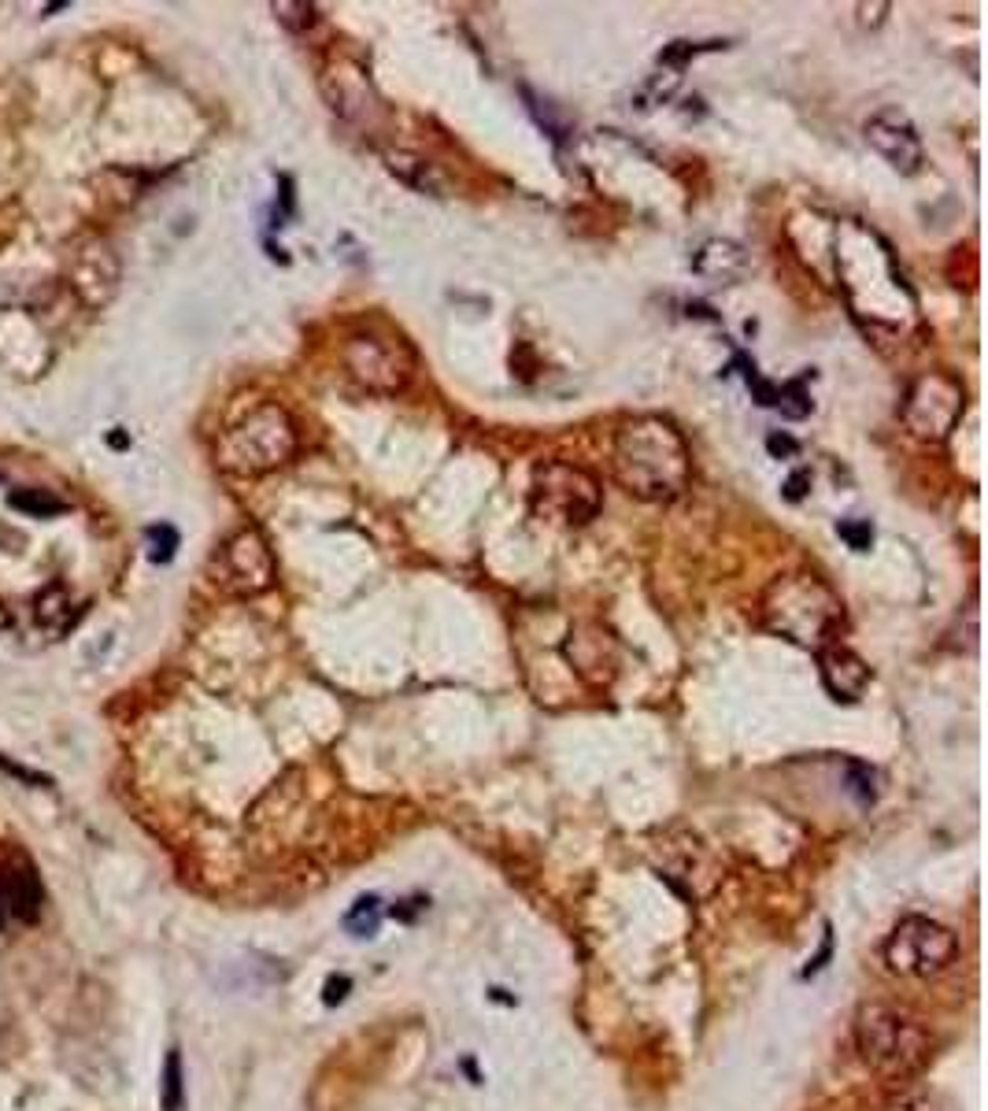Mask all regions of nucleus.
<instances>
[{
    "label": "nucleus",
    "instance_id": "nucleus-1",
    "mask_svg": "<svg viewBox=\"0 0 988 1111\" xmlns=\"http://www.w3.org/2000/svg\"><path fill=\"white\" fill-rule=\"evenodd\" d=\"M611 474L630 497L674 501L688 490L693 456L674 423L663 415L622 419L611 441Z\"/></svg>",
    "mask_w": 988,
    "mask_h": 1111
},
{
    "label": "nucleus",
    "instance_id": "nucleus-2",
    "mask_svg": "<svg viewBox=\"0 0 988 1111\" xmlns=\"http://www.w3.org/2000/svg\"><path fill=\"white\" fill-rule=\"evenodd\" d=\"M763 627L800 649H830L844 630V601L815 571H788L766 585L760 601Z\"/></svg>",
    "mask_w": 988,
    "mask_h": 1111
},
{
    "label": "nucleus",
    "instance_id": "nucleus-3",
    "mask_svg": "<svg viewBox=\"0 0 988 1111\" xmlns=\"http://www.w3.org/2000/svg\"><path fill=\"white\" fill-rule=\"evenodd\" d=\"M855 1048L860 1059L882 1078H911L933 1059V1034L911 1011L866 1005L855 1015Z\"/></svg>",
    "mask_w": 988,
    "mask_h": 1111
},
{
    "label": "nucleus",
    "instance_id": "nucleus-4",
    "mask_svg": "<svg viewBox=\"0 0 988 1111\" xmlns=\"http://www.w3.org/2000/svg\"><path fill=\"white\" fill-rule=\"evenodd\" d=\"M296 452V423L282 404L267 401L256 404L245 419L226 426L215 441V463L237 479H256L282 463L293 460Z\"/></svg>",
    "mask_w": 988,
    "mask_h": 1111
},
{
    "label": "nucleus",
    "instance_id": "nucleus-5",
    "mask_svg": "<svg viewBox=\"0 0 988 1111\" xmlns=\"http://www.w3.org/2000/svg\"><path fill=\"white\" fill-rule=\"evenodd\" d=\"M600 504H604L600 482L585 468H577V463L544 460L534 468L530 508L541 519L559 523V527H585L588 519H596Z\"/></svg>",
    "mask_w": 988,
    "mask_h": 1111
},
{
    "label": "nucleus",
    "instance_id": "nucleus-6",
    "mask_svg": "<svg viewBox=\"0 0 988 1111\" xmlns=\"http://www.w3.org/2000/svg\"><path fill=\"white\" fill-rule=\"evenodd\" d=\"M959 960V938L930 916H903L885 941V964L900 978H933Z\"/></svg>",
    "mask_w": 988,
    "mask_h": 1111
},
{
    "label": "nucleus",
    "instance_id": "nucleus-7",
    "mask_svg": "<svg viewBox=\"0 0 988 1111\" xmlns=\"http://www.w3.org/2000/svg\"><path fill=\"white\" fill-rule=\"evenodd\" d=\"M341 363L348 379L371 393H401L415 379L412 345L389 334H356L345 341Z\"/></svg>",
    "mask_w": 988,
    "mask_h": 1111
},
{
    "label": "nucleus",
    "instance_id": "nucleus-8",
    "mask_svg": "<svg viewBox=\"0 0 988 1111\" xmlns=\"http://www.w3.org/2000/svg\"><path fill=\"white\" fill-rule=\"evenodd\" d=\"M212 579L234 597H256L274 585V552L256 527L237 530L212 560Z\"/></svg>",
    "mask_w": 988,
    "mask_h": 1111
},
{
    "label": "nucleus",
    "instance_id": "nucleus-9",
    "mask_svg": "<svg viewBox=\"0 0 988 1111\" xmlns=\"http://www.w3.org/2000/svg\"><path fill=\"white\" fill-rule=\"evenodd\" d=\"M963 404H966L963 385L955 382L952 374L930 371V374H922L911 390H907L903 423L914 438L944 441L947 434L955 430V423L963 419Z\"/></svg>",
    "mask_w": 988,
    "mask_h": 1111
},
{
    "label": "nucleus",
    "instance_id": "nucleus-10",
    "mask_svg": "<svg viewBox=\"0 0 988 1111\" xmlns=\"http://www.w3.org/2000/svg\"><path fill=\"white\" fill-rule=\"evenodd\" d=\"M866 142L888 167H896L900 175H914L925 164V148L918 137L914 123L907 119L900 108H882L874 119H866Z\"/></svg>",
    "mask_w": 988,
    "mask_h": 1111
},
{
    "label": "nucleus",
    "instance_id": "nucleus-11",
    "mask_svg": "<svg viewBox=\"0 0 988 1111\" xmlns=\"http://www.w3.org/2000/svg\"><path fill=\"white\" fill-rule=\"evenodd\" d=\"M818 674H822V686L833 700L855 704L871 686V667L863 656H855L844 644H830V649L818 652Z\"/></svg>",
    "mask_w": 988,
    "mask_h": 1111
},
{
    "label": "nucleus",
    "instance_id": "nucleus-12",
    "mask_svg": "<svg viewBox=\"0 0 988 1111\" xmlns=\"http://www.w3.org/2000/svg\"><path fill=\"white\" fill-rule=\"evenodd\" d=\"M75 285L89 304H108L119 285V263L104 242H89L75 256Z\"/></svg>",
    "mask_w": 988,
    "mask_h": 1111
},
{
    "label": "nucleus",
    "instance_id": "nucleus-13",
    "mask_svg": "<svg viewBox=\"0 0 988 1111\" xmlns=\"http://www.w3.org/2000/svg\"><path fill=\"white\" fill-rule=\"evenodd\" d=\"M34 619H37V627L48 630V633H67V630H71L75 619H78L71 590H67V585H59V582H48L45 590L34 597Z\"/></svg>",
    "mask_w": 988,
    "mask_h": 1111
},
{
    "label": "nucleus",
    "instance_id": "nucleus-14",
    "mask_svg": "<svg viewBox=\"0 0 988 1111\" xmlns=\"http://www.w3.org/2000/svg\"><path fill=\"white\" fill-rule=\"evenodd\" d=\"M0 897L23 922H34L42 911V886H37L34 871H0Z\"/></svg>",
    "mask_w": 988,
    "mask_h": 1111
},
{
    "label": "nucleus",
    "instance_id": "nucleus-15",
    "mask_svg": "<svg viewBox=\"0 0 988 1111\" xmlns=\"http://www.w3.org/2000/svg\"><path fill=\"white\" fill-rule=\"evenodd\" d=\"M715 267H707V271H700L704 278H718V282H733V278H741L748 271V256L741 245H733V242H707L700 252H696V260L693 267H704V263H711Z\"/></svg>",
    "mask_w": 988,
    "mask_h": 1111
},
{
    "label": "nucleus",
    "instance_id": "nucleus-16",
    "mask_svg": "<svg viewBox=\"0 0 988 1111\" xmlns=\"http://www.w3.org/2000/svg\"><path fill=\"white\" fill-rule=\"evenodd\" d=\"M382 919H385V908H382V897H374V893H367V897H359L352 908H348V916H345V930L352 938H374L378 930H382Z\"/></svg>",
    "mask_w": 988,
    "mask_h": 1111
},
{
    "label": "nucleus",
    "instance_id": "nucleus-17",
    "mask_svg": "<svg viewBox=\"0 0 988 1111\" xmlns=\"http://www.w3.org/2000/svg\"><path fill=\"white\" fill-rule=\"evenodd\" d=\"M8 501H12L15 512L30 515V519H56V515L71 512V504H67L64 497H56V493H48V490H15Z\"/></svg>",
    "mask_w": 988,
    "mask_h": 1111
},
{
    "label": "nucleus",
    "instance_id": "nucleus-18",
    "mask_svg": "<svg viewBox=\"0 0 988 1111\" xmlns=\"http://www.w3.org/2000/svg\"><path fill=\"white\" fill-rule=\"evenodd\" d=\"M159 1104H164V1111H182V1104H186V1075H182V1053H178V1048H171L164 1059Z\"/></svg>",
    "mask_w": 988,
    "mask_h": 1111
},
{
    "label": "nucleus",
    "instance_id": "nucleus-19",
    "mask_svg": "<svg viewBox=\"0 0 988 1111\" xmlns=\"http://www.w3.org/2000/svg\"><path fill=\"white\" fill-rule=\"evenodd\" d=\"M774 408H782L785 419H804V415H811V396H807L804 390V379H796V382H788V385H777V404Z\"/></svg>",
    "mask_w": 988,
    "mask_h": 1111
},
{
    "label": "nucleus",
    "instance_id": "nucleus-20",
    "mask_svg": "<svg viewBox=\"0 0 988 1111\" xmlns=\"http://www.w3.org/2000/svg\"><path fill=\"white\" fill-rule=\"evenodd\" d=\"M145 538H148V556H153V563H171V556L178 549V530L171 523H153V527L145 530Z\"/></svg>",
    "mask_w": 988,
    "mask_h": 1111
},
{
    "label": "nucleus",
    "instance_id": "nucleus-21",
    "mask_svg": "<svg viewBox=\"0 0 988 1111\" xmlns=\"http://www.w3.org/2000/svg\"><path fill=\"white\" fill-rule=\"evenodd\" d=\"M837 534L852 545L855 552H866L871 549V541H874V527L866 519H844V523H837Z\"/></svg>",
    "mask_w": 988,
    "mask_h": 1111
},
{
    "label": "nucleus",
    "instance_id": "nucleus-22",
    "mask_svg": "<svg viewBox=\"0 0 988 1111\" xmlns=\"http://www.w3.org/2000/svg\"><path fill=\"white\" fill-rule=\"evenodd\" d=\"M274 15L289 30H307L315 23V4H274Z\"/></svg>",
    "mask_w": 988,
    "mask_h": 1111
},
{
    "label": "nucleus",
    "instance_id": "nucleus-23",
    "mask_svg": "<svg viewBox=\"0 0 988 1111\" xmlns=\"http://www.w3.org/2000/svg\"><path fill=\"white\" fill-rule=\"evenodd\" d=\"M847 778H852V793L860 797V805L874 800V771L866 763H847Z\"/></svg>",
    "mask_w": 988,
    "mask_h": 1111
},
{
    "label": "nucleus",
    "instance_id": "nucleus-24",
    "mask_svg": "<svg viewBox=\"0 0 988 1111\" xmlns=\"http://www.w3.org/2000/svg\"><path fill=\"white\" fill-rule=\"evenodd\" d=\"M348 989H352V978L348 975H329L326 978V994H323V1005H341V1000L348 997Z\"/></svg>",
    "mask_w": 988,
    "mask_h": 1111
},
{
    "label": "nucleus",
    "instance_id": "nucleus-25",
    "mask_svg": "<svg viewBox=\"0 0 988 1111\" xmlns=\"http://www.w3.org/2000/svg\"><path fill=\"white\" fill-rule=\"evenodd\" d=\"M700 48H718V45H688V42H674L671 48H663V64H674V67H682L688 56H696Z\"/></svg>",
    "mask_w": 988,
    "mask_h": 1111
},
{
    "label": "nucleus",
    "instance_id": "nucleus-26",
    "mask_svg": "<svg viewBox=\"0 0 988 1111\" xmlns=\"http://www.w3.org/2000/svg\"><path fill=\"white\" fill-rule=\"evenodd\" d=\"M807 490H811V471H796V474H788V482H785V501H804V497H807Z\"/></svg>",
    "mask_w": 988,
    "mask_h": 1111
},
{
    "label": "nucleus",
    "instance_id": "nucleus-27",
    "mask_svg": "<svg viewBox=\"0 0 988 1111\" xmlns=\"http://www.w3.org/2000/svg\"><path fill=\"white\" fill-rule=\"evenodd\" d=\"M766 449H771V456H796L800 445L788 438V434H771V438H766Z\"/></svg>",
    "mask_w": 988,
    "mask_h": 1111
},
{
    "label": "nucleus",
    "instance_id": "nucleus-28",
    "mask_svg": "<svg viewBox=\"0 0 988 1111\" xmlns=\"http://www.w3.org/2000/svg\"><path fill=\"white\" fill-rule=\"evenodd\" d=\"M0 767H4V771H12L15 778H26V782H42V786H53V778H48V775H37V771H26V767H19V763H12L8 756H0Z\"/></svg>",
    "mask_w": 988,
    "mask_h": 1111
},
{
    "label": "nucleus",
    "instance_id": "nucleus-29",
    "mask_svg": "<svg viewBox=\"0 0 988 1111\" xmlns=\"http://www.w3.org/2000/svg\"><path fill=\"white\" fill-rule=\"evenodd\" d=\"M830 952H833V938H830V927H826V941H822V952H818V956L811 960V964H807V967H804V978H811V975H818V970H822V967H826V960H830Z\"/></svg>",
    "mask_w": 988,
    "mask_h": 1111
},
{
    "label": "nucleus",
    "instance_id": "nucleus-30",
    "mask_svg": "<svg viewBox=\"0 0 988 1111\" xmlns=\"http://www.w3.org/2000/svg\"><path fill=\"white\" fill-rule=\"evenodd\" d=\"M108 445H112V449H126V434H108Z\"/></svg>",
    "mask_w": 988,
    "mask_h": 1111
}]
</instances>
